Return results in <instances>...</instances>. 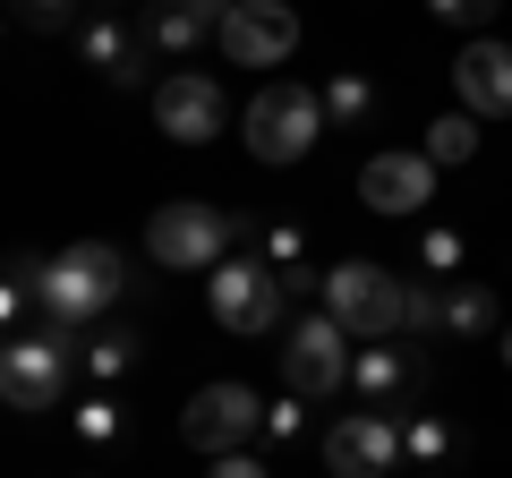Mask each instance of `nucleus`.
I'll list each match as a JSON object with an SVG mask.
<instances>
[{"label":"nucleus","instance_id":"f257e3e1","mask_svg":"<svg viewBox=\"0 0 512 478\" xmlns=\"http://www.w3.org/2000/svg\"><path fill=\"white\" fill-rule=\"evenodd\" d=\"M256 231H265V222L231 214V205H214V197H171V205L146 214V257L163 265V274H214L231 248H256Z\"/></svg>","mask_w":512,"mask_h":478},{"label":"nucleus","instance_id":"f03ea898","mask_svg":"<svg viewBox=\"0 0 512 478\" xmlns=\"http://www.w3.org/2000/svg\"><path fill=\"white\" fill-rule=\"evenodd\" d=\"M128 257L111 248V239H77V248H60L52 257V274H43V325L52 333H86V325H103L111 308L128 299Z\"/></svg>","mask_w":512,"mask_h":478},{"label":"nucleus","instance_id":"7ed1b4c3","mask_svg":"<svg viewBox=\"0 0 512 478\" xmlns=\"http://www.w3.org/2000/svg\"><path fill=\"white\" fill-rule=\"evenodd\" d=\"M239 129H248V154L256 163H308V146L325 137V94L299 86V77H265V86L248 94V111H239Z\"/></svg>","mask_w":512,"mask_h":478},{"label":"nucleus","instance_id":"20e7f679","mask_svg":"<svg viewBox=\"0 0 512 478\" xmlns=\"http://www.w3.org/2000/svg\"><path fill=\"white\" fill-rule=\"evenodd\" d=\"M77 333H9V350H0V402L26 410V419H43V410H69V385H77Z\"/></svg>","mask_w":512,"mask_h":478},{"label":"nucleus","instance_id":"39448f33","mask_svg":"<svg viewBox=\"0 0 512 478\" xmlns=\"http://www.w3.org/2000/svg\"><path fill=\"white\" fill-rule=\"evenodd\" d=\"M350 368H359V342H350L342 316L308 308L291 333H282V385H291L299 402H342V393H350Z\"/></svg>","mask_w":512,"mask_h":478},{"label":"nucleus","instance_id":"423d86ee","mask_svg":"<svg viewBox=\"0 0 512 478\" xmlns=\"http://www.w3.org/2000/svg\"><path fill=\"white\" fill-rule=\"evenodd\" d=\"M205 308H214L222 333H239V342H265V333L282 325V308H291V291H282V274L256 248H239V257H222L214 274H205Z\"/></svg>","mask_w":512,"mask_h":478},{"label":"nucleus","instance_id":"0eeeda50","mask_svg":"<svg viewBox=\"0 0 512 478\" xmlns=\"http://www.w3.org/2000/svg\"><path fill=\"white\" fill-rule=\"evenodd\" d=\"M402 291H410V282L393 274V265L342 257L325 274V316H342L350 342H393V333H402Z\"/></svg>","mask_w":512,"mask_h":478},{"label":"nucleus","instance_id":"6e6552de","mask_svg":"<svg viewBox=\"0 0 512 478\" xmlns=\"http://www.w3.org/2000/svg\"><path fill=\"white\" fill-rule=\"evenodd\" d=\"M256 436H265V402H256V385H197L180 410V444L197 461H222V453H256Z\"/></svg>","mask_w":512,"mask_h":478},{"label":"nucleus","instance_id":"1a4fd4ad","mask_svg":"<svg viewBox=\"0 0 512 478\" xmlns=\"http://www.w3.org/2000/svg\"><path fill=\"white\" fill-rule=\"evenodd\" d=\"M154 129H163L171 146H214V137L231 129L222 77L214 69H163V86H154Z\"/></svg>","mask_w":512,"mask_h":478},{"label":"nucleus","instance_id":"9d476101","mask_svg":"<svg viewBox=\"0 0 512 478\" xmlns=\"http://www.w3.org/2000/svg\"><path fill=\"white\" fill-rule=\"evenodd\" d=\"M402 461H410V444H402L393 410H342L325 427V470L333 478H393Z\"/></svg>","mask_w":512,"mask_h":478},{"label":"nucleus","instance_id":"9b49d317","mask_svg":"<svg viewBox=\"0 0 512 478\" xmlns=\"http://www.w3.org/2000/svg\"><path fill=\"white\" fill-rule=\"evenodd\" d=\"M359 205L384 222L419 214V205H436V163H427V146H384L359 163Z\"/></svg>","mask_w":512,"mask_h":478},{"label":"nucleus","instance_id":"f8f14e48","mask_svg":"<svg viewBox=\"0 0 512 478\" xmlns=\"http://www.w3.org/2000/svg\"><path fill=\"white\" fill-rule=\"evenodd\" d=\"M299 52V9L291 0H239L222 26V60L231 69H282Z\"/></svg>","mask_w":512,"mask_h":478},{"label":"nucleus","instance_id":"ddd939ff","mask_svg":"<svg viewBox=\"0 0 512 478\" xmlns=\"http://www.w3.org/2000/svg\"><path fill=\"white\" fill-rule=\"evenodd\" d=\"M77 52H86V69L94 77H103V86H163V77H154V43H146V26H137V18H86V26H77Z\"/></svg>","mask_w":512,"mask_h":478},{"label":"nucleus","instance_id":"4468645a","mask_svg":"<svg viewBox=\"0 0 512 478\" xmlns=\"http://www.w3.org/2000/svg\"><path fill=\"white\" fill-rule=\"evenodd\" d=\"M231 9L239 0H146V9H137V26H146V43L163 60H197L205 43H222V26H231Z\"/></svg>","mask_w":512,"mask_h":478},{"label":"nucleus","instance_id":"2eb2a0df","mask_svg":"<svg viewBox=\"0 0 512 478\" xmlns=\"http://www.w3.org/2000/svg\"><path fill=\"white\" fill-rule=\"evenodd\" d=\"M419 342H402V333H393V342H359V368H350V402L359 410H393V402H410V393H419Z\"/></svg>","mask_w":512,"mask_h":478},{"label":"nucleus","instance_id":"dca6fc26","mask_svg":"<svg viewBox=\"0 0 512 478\" xmlns=\"http://www.w3.org/2000/svg\"><path fill=\"white\" fill-rule=\"evenodd\" d=\"M453 86H461V111L470 120H512V43H495V35L461 43Z\"/></svg>","mask_w":512,"mask_h":478},{"label":"nucleus","instance_id":"f3484780","mask_svg":"<svg viewBox=\"0 0 512 478\" xmlns=\"http://www.w3.org/2000/svg\"><path fill=\"white\" fill-rule=\"evenodd\" d=\"M137 350H146V342H137L128 325H111V316H103V325H86V333H77V368H86L94 385H120V376L137 368Z\"/></svg>","mask_w":512,"mask_h":478},{"label":"nucleus","instance_id":"a211bd4d","mask_svg":"<svg viewBox=\"0 0 512 478\" xmlns=\"http://www.w3.org/2000/svg\"><path fill=\"white\" fill-rule=\"evenodd\" d=\"M376 86H367V77L359 69H333L325 77V129H342V137H367V129H376Z\"/></svg>","mask_w":512,"mask_h":478},{"label":"nucleus","instance_id":"6ab92c4d","mask_svg":"<svg viewBox=\"0 0 512 478\" xmlns=\"http://www.w3.org/2000/svg\"><path fill=\"white\" fill-rule=\"evenodd\" d=\"M444 333H461V342H478V333H504V308H495L487 282H444Z\"/></svg>","mask_w":512,"mask_h":478},{"label":"nucleus","instance_id":"aec40b11","mask_svg":"<svg viewBox=\"0 0 512 478\" xmlns=\"http://www.w3.org/2000/svg\"><path fill=\"white\" fill-rule=\"evenodd\" d=\"M69 427H77V444H86V453H111V444H120V436H128V410H120V402H111V385H94V393H86V402H77V410H69Z\"/></svg>","mask_w":512,"mask_h":478},{"label":"nucleus","instance_id":"412c9836","mask_svg":"<svg viewBox=\"0 0 512 478\" xmlns=\"http://www.w3.org/2000/svg\"><path fill=\"white\" fill-rule=\"evenodd\" d=\"M402 444H410V461H419V470H444V461H453V419L410 410V419H402Z\"/></svg>","mask_w":512,"mask_h":478},{"label":"nucleus","instance_id":"4be33fe9","mask_svg":"<svg viewBox=\"0 0 512 478\" xmlns=\"http://www.w3.org/2000/svg\"><path fill=\"white\" fill-rule=\"evenodd\" d=\"M9 18H18L26 35H77L94 9H86V0H9Z\"/></svg>","mask_w":512,"mask_h":478},{"label":"nucleus","instance_id":"5701e85b","mask_svg":"<svg viewBox=\"0 0 512 478\" xmlns=\"http://www.w3.org/2000/svg\"><path fill=\"white\" fill-rule=\"evenodd\" d=\"M436 333H444V282H410V291H402V342H436Z\"/></svg>","mask_w":512,"mask_h":478},{"label":"nucleus","instance_id":"b1692460","mask_svg":"<svg viewBox=\"0 0 512 478\" xmlns=\"http://www.w3.org/2000/svg\"><path fill=\"white\" fill-rule=\"evenodd\" d=\"M470 154H478V120H470V111H444L436 129H427V163L453 171V163H470Z\"/></svg>","mask_w":512,"mask_h":478},{"label":"nucleus","instance_id":"393cba45","mask_svg":"<svg viewBox=\"0 0 512 478\" xmlns=\"http://www.w3.org/2000/svg\"><path fill=\"white\" fill-rule=\"evenodd\" d=\"M461 257H470V248H461V231H444V222L419 239V274L427 282H461Z\"/></svg>","mask_w":512,"mask_h":478},{"label":"nucleus","instance_id":"a878e982","mask_svg":"<svg viewBox=\"0 0 512 478\" xmlns=\"http://www.w3.org/2000/svg\"><path fill=\"white\" fill-rule=\"evenodd\" d=\"M256 257L274 265V274H291V265H308V231H299V222H265V231H256Z\"/></svg>","mask_w":512,"mask_h":478},{"label":"nucleus","instance_id":"bb28decb","mask_svg":"<svg viewBox=\"0 0 512 478\" xmlns=\"http://www.w3.org/2000/svg\"><path fill=\"white\" fill-rule=\"evenodd\" d=\"M265 444H308V402H299V393L265 402Z\"/></svg>","mask_w":512,"mask_h":478},{"label":"nucleus","instance_id":"cd10ccee","mask_svg":"<svg viewBox=\"0 0 512 478\" xmlns=\"http://www.w3.org/2000/svg\"><path fill=\"white\" fill-rule=\"evenodd\" d=\"M495 9H504V0H427V18H436V26H487Z\"/></svg>","mask_w":512,"mask_h":478},{"label":"nucleus","instance_id":"c85d7f7f","mask_svg":"<svg viewBox=\"0 0 512 478\" xmlns=\"http://www.w3.org/2000/svg\"><path fill=\"white\" fill-rule=\"evenodd\" d=\"M205 478H265V461L256 453H222V461H205Z\"/></svg>","mask_w":512,"mask_h":478},{"label":"nucleus","instance_id":"c756f323","mask_svg":"<svg viewBox=\"0 0 512 478\" xmlns=\"http://www.w3.org/2000/svg\"><path fill=\"white\" fill-rule=\"evenodd\" d=\"M94 18H128V9H146V0H86Z\"/></svg>","mask_w":512,"mask_h":478},{"label":"nucleus","instance_id":"7c9ffc66","mask_svg":"<svg viewBox=\"0 0 512 478\" xmlns=\"http://www.w3.org/2000/svg\"><path fill=\"white\" fill-rule=\"evenodd\" d=\"M504 368H512V325H504Z\"/></svg>","mask_w":512,"mask_h":478},{"label":"nucleus","instance_id":"2f4dec72","mask_svg":"<svg viewBox=\"0 0 512 478\" xmlns=\"http://www.w3.org/2000/svg\"><path fill=\"white\" fill-rule=\"evenodd\" d=\"M77 478H103V470H77Z\"/></svg>","mask_w":512,"mask_h":478}]
</instances>
